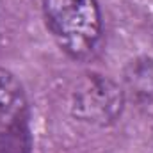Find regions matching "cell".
<instances>
[{
  "mask_svg": "<svg viewBox=\"0 0 153 153\" xmlns=\"http://www.w3.org/2000/svg\"><path fill=\"white\" fill-rule=\"evenodd\" d=\"M46 27L57 45L73 59L93 57L103 38V20L96 0H43Z\"/></svg>",
  "mask_w": 153,
  "mask_h": 153,
  "instance_id": "1",
  "label": "cell"
},
{
  "mask_svg": "<svg viewBox=\"0 0 153 153\" xmlns=\"http://www.w3.org/2000/svg\"><path fill=\"white\" fill-rule=\"evenodd\" d=\"M70 109L73 117L82 123L109 126L123 114L125 91L109 76L87 73L73 87Z\"/></svg>",
  "mask_w": 153,
  "mask_h": 153,
  "instance_id": "2",
  "label": "cell"
},
{
  "mask_svg": "<svg viewBox=\"0 0 153 153\" xmlns=\"http://www.w3.org/2000/svg\"><path fill=\"white\" fill-rule=\"evenodd\" d=\"M27 100L22 82L0 68V135L25 121Z\"/></svg>",
  "mask_w": 153,
  "mask_h": 153,
  "instance_id": "3",
  "label": "cell"
},
{
  "mask_svg": "<svg viewBox=\"0 0 153 153\" xmlns=\"http://www.w3.org/2000/svg\"><path fill=\"white\" fill-rule=\"evenodd\" d=\"M126 93L146 109H153V59L137 57L125 68Z\"/></svg>",
  "mask_w": 153,
  "mask_h": 153,
  "instance_id": "4",
  "label": "cell"
},
{
  "mask_svg": "<svg viewBox=\"0 0 153 153\" xmlns=\"http://www.w3.org/2000/svg\"><path fill=\"white\" fill-rule=\"evenodd\" d=\"M30 152V134L23 123L7 130L0 135V153H29Z\"/></svg>",
  "mask_w": 153,
  "mask_h": 153,
  "instance_id": "5",
  "label": "cell"
}]
</instances>
